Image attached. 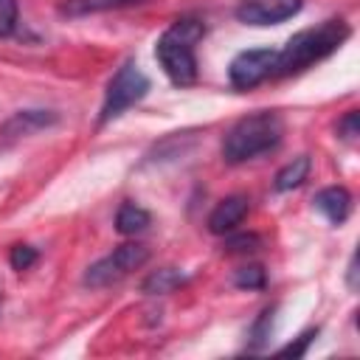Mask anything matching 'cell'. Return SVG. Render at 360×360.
Masks as SVG:
<instances>
[{
	"mask_svg": "<svg viewBox=\"0 0 360 360\" xmlns=\"http://www.w3.org/2000/svg\"><path fill=\"white\" fill-rule=\"evenodd\" d=\"M17 17H20L17 0H0V37H8L17 28Z\"/></svg>",
	"mask_w": 360,
	"mask_h": 360,
	"instance_id": "cell-18",
	"label": "cell"
},
{
	"mask_svg": "<svg viewBox=\"0 0 360 360\" xmlns=\"http://www.w3.org/2000/svg\"><path fill=\"white\" fill-rule=\"evenodd\" d=\"M183 281H186V273H180L177 267H160V270H152V273L143 278L141 290H143L146 295H166V292L177 290Z\"/></svg>",
	"mask_w": 360,
	"mask_h": 360,
	"instance_id": "cell-13",
	"label": "cell"
},
{
	"mask_svg": "<svg viewBox=\"0 0 360 360\" xmlns=\"http://www.w3.org/2000/svg\"><path fill=\"white\" fill-rule=\"evenodd\" d=\"M315 338H318V329H307L304 335H298V340H295V343L281 346V349H278V354H281V357H301V354H307V346H309Z\"/></svg>",
	"mask_w": 360,
	"mask_h": 360,
	"instance_id": "cell-20",
	"label": "cell"
},
{
	"mask_svg": "<svg viewBox=\"0 0 360 360\" xmlns=\"http://www.w3.org/2000/svg\"><path fill=\"white\" fill-rule=\"evenodd\" d=\"M315 208L332 222V225H340L346 222V217L352 214V194L343 188V186H326L315 194Z\"/></svg>",
	"mask_w": 360,
	"mask_h": 360,
	"instance_id": "cell-10",
	"label": "cell"
},
{
	"mask_svg": "<svg viewBox=\"0 0 360 360\" xmlns=\"http://www.w3.org/2000/svg\"><path fill=\"white\" fill-rule=\"evenodd\" d=\"M307 174H309V158L307 155H298V158H292L278 174H276V191H292V188H298L304 180H307Z\"/></svg>",
	"mask_w": 360,
	"mask_h": 360,
	"instance_id": "cell-14",
	"label": "cell"
},
{
	"mask_svg": "<svg viewBox=\"0 0 360 360\" xmlns=\"http://www.w3.org/2000/svg\"><path fill=\"white\" fill-rule=\"evenodd\" d=\"M146 93H149V76L135 62H124L112 73V79L104 90V104H101V112H98V124L104 127V124L115 121L129 107H135Z\"/></svg>",
	"mask_w": 360,
	"mask_h": 360,
	"instance_id": "cell-4",
	"label": "cell"
},
{
	"mask_svg": "<svg viewBox=\"0 0 360 360\" xmlns=\"http://www.w3.org/2000/svg\"><path fill=\"white\" fill-rule=\"evenodd\" d=\"M276 70V51L273 48H250L231 59L228 65V82L236 90H250L270 79Z\"/></svg>",
	"mask_w": 360,
	"mask_h": 360,
	"instance_id": "cell-6",
	"label": "cell"
},
{
	"mask_svg": "<svg viewBox=\"0 0 360 360\" xmlns=\"http://www.w3.org/2000/svg\"><path fill=\"white\" fill-rule=\"evenodd\" d=\"M273 315H276V309L273 307H267L256 321H253V326H250V332H248V349L250 352H256V349H262L264 343H267V338H270V329H273Z\"/></svg>",
	"mask_w": 360,
	"mask_h": 360,
	"instance_id": "cell-15",
	"label": "cell"
},
{
	"mask_svg": "<svg viewBox=\"0 0 360 360\" xmlns=\"http://www.w3.org/2000/svg\"><path fill=\"white\" fill-rule=\"evenodd\" d=\"M149 222H152L149 211L141 208L138 202H124V205L118 208V214H115V228H118L124 236H135V233L146 231Z\"/></svg>",
	"mask_w": 360,
	"mask_h": 360,
	"instance_id": "cell-12",
	"label": "cell"
},
{
	"mask_svg": "<svg viewBox=\"0 0 360 360\" xmlns=\"http://www.w3.org/2000/svg\"><path fill=\"white\" fill-rule=\"evenodd\" d=\"M149 0H62L59 3V14L62 17H90V14H101V11H118V8H132V6H143Z\"/></svg>",
	"mask_w": 360,
	"mask_h": 360,
	"instance_id": "cell-11",
	"label": "cell"
},
{
	"mask_svg": "<svg viewBox=\"0 0 360 360\" xmlns=\"http://www.w3.org/2000/svg\"><path fill=\"white\" fill-rule=\"evenodd\" d=\"M349 34H352V28L346 20H323L321 25H312V28L292 34L287 39V45L281 51H276L273 76H292V73L307 70L309 65L335 53L349 39Z\"/></svg>",
	"mask_w": 360,
	"mask_h": 360,
	"instance_id": "cell-1",
	"label": "cell"
},
{
	"mask_svg": "<svg viewBox=\"0 0 360 360\" xmlns=\"http://www.w3.org/2000/svg\"><path fill=\"white\" fill-rule=\"evenodd\" d=\"M304 0H239L236 20L245 25H278L301 11Z\"/></svg>",
	"mask_w": 360,
	"mask_h": 360,
	"instance_id": "cell-7",
	"label": "cell"
},
{
	"mask_svg": "<svg viewBox=\"0 0 360 360\" xmlns=\"http://www.w3.org/2000/svg\"><path fill=\"white\" fill-rule=\"evenodd\" d=\"M8 262H11L14 270H28L37 262V248H31V245H14L11 253H8Z\"/></svg>",
	"mask_w": 360,
	"mask_h": 360,
	"instance_id": "cell-19",
	"label": "cell"
},
{
	"mask_svg": "<svg viewBox=\"0 0 360 360\" xmlns=\"http://www.w3.org/2000/svg\"><path fill=\"white\" fill-rule=\"evenodd\" d=\"M357 256H352L349 259V287H357Z\"/></svg>",
	"mask_w": 360,
	"mask_h": 360,
	"instance_id": "cell-22",
	"label": "cell"
},
{
	"mask_svg": "<svg viewBox=\"0 0 360 360\" xmlns=\"http://www.w3.org/2000/svg\"><path fill=\"white\" fill-rule=\"evenodd\" d=\"M225 248H228V253H253L262 248V239L256 233H239V236H228Z\"/></svg>",
	"mask_w": 360,
	"mask_h": 360,
	"instance_id": "cell-17",
	"label": "cell"
},
{
	"mask_svg": "<svg viewBox=\"0 0 360 360\" xmlns=\"http://www.w3.org/2000/svg\"><path fill=\"white\" fill-rule=\"evenodd\" d=\"M264 281H267V276H264V267L262 264H248V267H239L233 273V284L239 290H262Z\"/></svg>",
	"mask_w": 360,
	"mask_h": 360,
	"instance_id": "cell-16",
	"label": "cell"
},
{
	"mask_svg": "<svg viewBox=\"0 0 360 360\" xmlns=\"http://www.w3.org/2000/svg\"><path fill=\"white\" fill-rule=\"evenodd\" d=\"M149 262V248L141 245V242H127V245H118L112 253H107L104 259L93 262L87 270H84V287L90 290H101V287H112L118 281H124L132 270H141L143 264Z\"/></svg>",
	"mask_w": 360,
	"mask_h": 360,
	"instance_id": "cell-5",
	"label": "cell"
},
{
	"mask_svg": "<svg viewBox=\"0 0 360 360\" xmlns=\"http://www.w3.org/2000/svg\"><path fill=\"white\" fill-rule=\"evenodd\" d=\"M284 121L273 110H256L239 118L222 138V158L225 163H245L259 155L273 152L281 143Z\"/></svg>",
	"mask_w": 360,
	"mask_h": 360,
	"instance_id": "cell-3",
	"label": "cell"
},
{
	"mask_svg": "<svg viewBox=\"0 0 360 360\" xmlns=\"http://www.w3.org/2000/svg\"><path fill=\"white\" fill-rule=\"evenodd\" d=\"M357 124H360L357 110H349V112L338 121V135L346 138V141H354V138H357Z\"/></svg>",
	"mask_w": 360,
	"mask_h": 360,
	"instance_id": "cell-21",
	"label": "cell"
},
{
	"mask_svg": "<svg viewBox=\"0 0 360 360\" xmlns=\"http://www.w3.org/2000/svg\"><path fill=\"white\" fill-rule=\"evenodd\" d=\"M248 208H250V200L245 194H231V197L219 200L214 205V211L208 214V231L217 233V236L233 233L236 225L248 217Z\"/></svg>",
	"mask_w": 360,
	"mask_h": 360,
	"instance_id": "cell-9",
	"label": "cell"
},
{
	"mask_svg": "<svg viewBox=\"0 0 360 360\" xmlns=\"http://www.w3.org/2000/svg\"><path fill=\"white\" fill-rule=\"evenodd\" d=\"M205 37V25L194 17H183L174 20L155 45V56L163 68V73L169 76L172 84L177 87H188L197 82V42Z\"/></svg>",
	"mask_w": 360,
	"mask_h": 360,
	"instance_id": "cell-2",
	"label": "cell"
},
{
	"mask_svg": "<svg viewBox=\"0 0 360 360\" xmlns=\"http://www.w3.org/2000/svg\"><path fill=\"white\" fill-rule=\"evenodd\" d=\"M59 121V115L53 110H20L14 112L3 127H0V141L3 143H14L20 138H28L39 129H48Z\"/></svg>",
	"mask_w": 360,
	"mask_h": 360,
	"instance_id": "cell-8",
	"label": "cell"
}]
</instances>
